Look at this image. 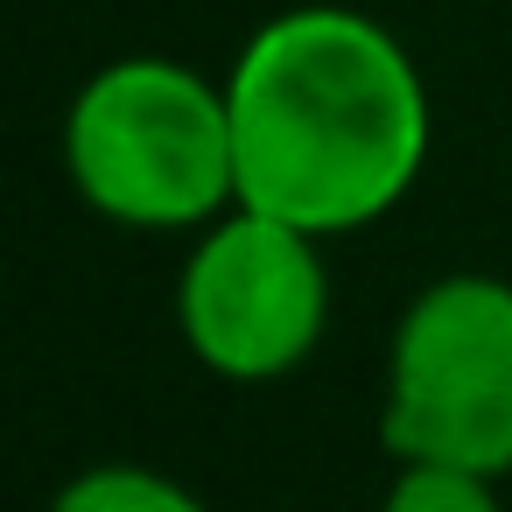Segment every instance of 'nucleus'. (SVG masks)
Returning a JSON list of instances; mask_svg holds the SVG:
<instances>
[{
    "label": "nucleus",
    "instance_id": "1",
    "mask_svg": "<svg viewBox=\"0 0 512 512\" xmlns=\"http://www.w3.org/2000/svg\"><path fill=\"white\" fill-rule=\"evenodd\" d=\"M239 204L344 239L407 204L428 169L435 106L414 50L365 8L302 0L267 15L232 71Z\"/></svg>",
    "mask_w": 512,
    "mask_h": 512
},
{
    "label": "nucleus",
    "instance_id": "2",
    "mask_svg": "<svg viewBox=\"0 0 512 512\" xmlns=\"http://www.w3.org/2000/svg\"><path fill=\"white\" fill-rule=\"evenodd\" d=\"M64 176L106 225L204 232L239 204L225 78L183 57H113L64 113Z\"/></svg>",
    "mask_w": 512,
    "mask_h": 512
},
{
    "label": "nucleus",
    "instance_id": "3",
    "mask_svg": "<svg viewBox=\"0 0 512 512\" xmlns=\"http://www.w3.org/2000/svg\"><path fill=\"white\" fill-rule=\"evenodd\" d=\"M379 442L393 463H456L512 477V281L435 274L386 337Z\"/></svg>",
    "mask_w": 512,
    "mask_h": 512
},
{
    "label": "nucleus",
    "instance_id": "4",
    "mask_svg": "<svg viewBox=\"0 0 512 512\" xmlns=\"http://www.w3.org/2000/svg\"><path fill=\"white\" fill-rule=\"evenodd\" d=\"M330 239L232 204L176 267V330L183 351L225 386H274L295 379L323 330H330Z\"/></svg>",
    "mask_w": 512,
    "mask_h": 512
},
{
    "label": "nucleus",
    "instance_id": "5",
    "mask_svg": "<svg viewBox=\"0 0 512 512\" xmlns=\"http://www.w3.org/2000/svg\"><path fill=\"white\" fill-rule=\"evenodd\" d=\"M50 512H211V505L155 463H85L50 498Z\"/></svg>",
    "mask_w": 512,
    "mask_h": 512
},
{
    "label": "nucleus",
    "instance_id": "6",
    "mask_svg": "<svg viewBox=\"0 0 512 512\" xmlns=\"http://www.w3.org/2000/svg\"><path fill=\"white\" fill-rule=\"evenodd\" d=\"M505 477L456 470V463H393L379 512H505Z\"/></svg>",
    "mask_w": 512,
    "mask_h": 512
}]
</instances>
